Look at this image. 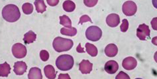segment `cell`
<instances>
[{
	"label": "cell",
	"instance_id": "1",
	"mask_svg": "<svg viewBox=\"0 0 157 79\" xmlns=\"http://www.w3.org/2000/svg\"><path fill=\"white\" fill-rule=\"evenodd\" d=\"M2 16L7 22L13 23L16 22L21 17L19 8L14 4H8L3 9Z\"/></svg>",
	"mask_w": 157,
	"mask_h": 79
},
{
	"label": "cell",
	"instance_id": "2",
	"mask_svg": "<svg viewBox=\"0 0 157 79\" xmlns=\"http://www.w3.org/2000/svg\"><path fill=\"white\" fill-rule=\"evenodd\" d=\"M74 45V42L71 39L57 37L54 39L53 46L55 51L58 52L69 51Z\"/></svg>",
	"mask_w": 157,
	"mask_h": 79
},
{
	"label": "cell",
	"instance_id": "3",
	"mask_svg": "<svg viewBox=\"0 0 157 79\" xmlns=\"http://www.w3.org/2000/svg\"><path fill=\"white\" fill-rule=\"evenodd\" d=\"M56 63L59 70L63 71H68L71 69L74 66V59L69 55H62L57 58Z\"/></svg>",
	"mask_w": 157,
	"mask_h": 79
},
{
	"label": "cell",
	"instance_id": "4",
	"mask_svg": "<svg viewBox=\"0 0 157 79\" xmlns=\"http://www.w3.org/2000/svg\"><path fill=\"white\" fill-rule=\"evenodd\" d=\"M86 36L88 40L95 42L100 40L102 35L101 29L95 26L88 27L86 31Z\"/></svg>",
	"mask_w": 157,
	"mask_h": 79
},
{
	"label": "cell",
	"instance_id": "5",
	"mask_svg": "<svg viewBox=\"0 0 157 79\" xmlns=\"http://www.w3.org/2000/svg\"><path fill=\"white\" fill-rule=\"evenodd\" d=\"M12 53L13 56L17 59H22L25 57L27 53L26 48L22 44H14L12 47Z\"/></svg>",
	"mask_w": 157,
	"mask_h": 79
},
{
	"label": "cell",
	"instance_id": "6",
	"mask_svg": "<svg viewBox=\"0 0 157 79\" xmlns=\"http://www.w3.org/2000/svg\"><path fill=\"white\" fill-rule=\"evenodd\" d=\"M150 34L149 27L145 24L140 25L137 29L136 35L140 40L146 41L150 39Z\"/></svg>",
	"mask_w": 157,
	"mask_h": 79
},
{
	"label": "cell",
	"instance_id": "7",
	"mask_svg": "<svg viewBox=\"0 0 157 79\" xmlns=\"http://www.w3.org/2000/svg\"><path fill=\"white\" fill-rule=\"evenodd\" d=\"M122 10L123 13L126 16H133L136 13L137 6L133 1H126L123 4Z\"/></svg>",
	"mask_w": 157,
	"mask_h": 79
},
{
	"label": "cell",
	"instance_id": "8",
	"mask_svg": "<svg viewBox=\"0 0 157 79\" xmlns=\"http://www.w3.org/2000/svg\"><path fill=\"white\" fill-rule=\"evenodd\" d=\"M137 65V61L136 59L132 57H126L123 61V67L127 70H131L135 69Z\"/></svg>",
	"mask_w": 157,
	"mask_h": 79
},
{
	"label": "cell",
	"instance_id": "9",
	"mask_svg": "<svg viewBox=\"0 0 157 79\" xmlns=\"http://www.w3.org/2000/svg\"><path fill=\"white\" fill-rule=\"evenodd\" d=\"M93 64L90 63L89 60H83L79 63V70L83 74H90L92 70Z\"/></svg>",
	"mask_w": 157,
	"mask_h": 79
},
{
	"label": "cell",
	"instance_id": "10",
	"mask_svg": "<svg viewBox=\"0 0 157 79\" xmlns=\"http://www.w3.org/2000/svg\"><path fill=\"white\" fill-rule=\"evenodd\" d=\"M106 22L109 27L112 28L117 27L120 23V16L116 13L109 14L106 18Z\"/></svg>",
	"mask_w": 157,
	"mask_h": 79
},
{
	"label": "cell",
	"instance_id": "11",
	"mask_svg": "<svg viewBox=\"0 0 157 79\" xmlns=\"http://www.w3.org/2000/svg\"><path fill=\"white\" fill-rule=\"evenodd\" d=\"M13 68V71L17 75H22L26 72L27 66L25 62L19 61L15 62Z\"/></svg>",
	"mask_w": 157,
	"mask_h": 79
},
{
	"label": "cell",
	"instance_id": "12",
	"mask_svg": "<svg viewBox=\"0 0 157 79\" xmlns=\"http://www.w3.org/2000/svg\"><path fill=\"white\" fill-rule=\"evenodd\" d=\"M105 70L108 74H113L118 70L119 65L118 63L114 60H109L105 65Z\"/></svg>",
	"mask_w": 157,
	"mask_h": 79
},
{
	"label": "cell",
	"instance_id": "13",
	"mask_svg": "<svg viewBox=\"0 0 157 79\" xmlns=\"http://www.w3.org/2000/svg\"><path fill=\"white\" fill-rule=\"evenodd\" d=\"M105 52L108 57H114L118 54V48L115 44H109L105 48Z\"/></svg>",
	"mask_w": 157,
	"mask_h": 79
},
{
	"label": "cell",
	"instance_id": "14",
	"mask_svg": "<svg viewBox=\"0 0 157 79\" xmlns=\"http://www.w3.org/2000/svg\"><path fill=\"white\" fill-rule=\"evenodd\" d=\"M44 72L46 77L50 79H55L57 72H56L54 66L51 65H47L44 68Z\"/></svg>",
	"mask_w": 157,
	"mask_h": 79
},
{
	"label": "cell",
	"instance_id": "15",
	"mask_svg": "<svg viewBox=\"0 0 157 79\" xmlns=\"http://www.w3.org/2000/svg\"><path fill=\"white\" fill-rule=\"evenodd\" d=\"M28 77L29 79H42L41 70L37 67L32 68L29 71Z\"/></svg>",
	"mask_w": 157,
	"mask_h": 79
},
{
	"label": "cell",
	"instance_id": "16",
	"mask_svg": "<svg viewBox=\"0 0 157 79\" xmlns=\"http://www.w3.org/2000/svg\"><path fill=\"white\" fill-rule=\"evenodd\" d=\"M10 70L11 68L10 65L7 62L1 64L0 65V76L1 77H7L10 73Z\"/></svg>",
	"mask_w": 157,
	"mask_h": 79
},
{
	"label": "cell",
	"instance_id": "17",
	"mask_svg": "<svg viewBox=\"0 0 157 79\" xmlns=\"http://www.w3.org/2000/svg\"><path fill=\"white\" fill-rule=\"evenodd\" d=\"M36 34L30 30L24 34L23 41L25 44H29L36 41Z\"/></svg>",
	"mask_w": 157,
	"mask_h": 79
},
{
	"label": "cell",
	"instance_id": "18",
	"mask_svg": "<svg viewBox=\"0 0 157 79\" xmlns=\"http://www.w3.org/2000/svg\"><path fill=\"white\" fill-rule=\"evenodd\" d=\"M86 51L88 54L92 57H96L98 54V49L97 47L93 44L86 43L85 45Z\"/></svg>",
	"mask_w": 157,
	"mask_h": 79
},
{
	"label": "cell",
	"instance_id": "19",
	"mask_svg": "<svg viewBox=\"0 0 157 79\" xmlns=\"http://www.w3.org/2000/svg\"><path fill=\"white\" fill-rule=\"evenodd\" d=\"M63 9L68 13H71L75 9L76 5L74 2L71 1H65L63 4Z\"/></svg>",
	"mask_w": 157,
	"mask_h": 79
},
{
	"label": "cell",
	"instance_id": "20",
	"mask_svg": "<svg viewBox=\"0 0 157 79\" xmlns=\"http://www.w3.org/2000/svg\"><path fill=\"white\" fill-rule=\"evenodd\" d=\"M34 4L38 13H42L46 10L47 6L44 1H36Z\"/></svg>",
	"mask_w": 157,
	"mask_h": 79
},
{
	"label": "cell",
	"instance_id": "21",
	"mask_svg": "<svg viewBox=\"0 0 157 79\" xmlns=\"http://www.w3.org/2000/svg\"><path fill=\"white\" fill-rule=\"evenodd\" d=\"M77 30L74 27H72L71 28H63L60 30L61 34L65 36H74L77 34Z\"/></svg>",
	"mask_w": 157,
	"mask_h": 79
},
{
	"label": "cell",
	"instance_id": "22",
	"mask_svg": "<svg viewBox=\"0 0 157 79\" xmlns=\"http://www.w3.org/2000/svg\"><path fill=\"white\" fill-rule=\"evenodd\" d=\"M60 20V25L63 26L68 28H71V20L66 15H63L59 17Z\"/></svg>",
	"mask_w": 157,
	"mask_h": 79
},
{
	"label": "cell",
	"instance_id": "23",
	"mask_svg": "<svg viewBox=\"0 0 157 79\" xmlns=\"http://www.w3.org/2000/svg\"><path fill=\"white\" fill-rule=\"evenodd\" d=\"M22 9L25 14L29 15L33 13V6L29 3H25L22 5Z\"/></svg>",
	"mask_w": 157,
	"mask_h": 79
},
{
	"label": "cell",
	"instance_id": "24",
	"mask_svg": "<svg viewBox=\"0 0 157 79\" xmlns=\"http://www.w3.org/2000/svg\"><path fill=\"white\" fill-rule=\"evenodd\" d=\"M40 56L41 60L44 62L47 61L49 58V54L48 52L46 50L41 51L40 53Z\"/></svg>",
	"mask_w": 157,
	"mask_h": 79
},
{
	"label": "cell",
	"instance_id": "25",
	"mask_svg": "<svg viewBox=\"0 0 157 79\" xmlns=\"http://www.w3.org/2000/svg\"><path fill=\"white\" fill-rule=\"evenodd\" d=\"M129 27V23L127 19H123L122 20V24L120 26L121 31L122 32H125L127 31Z\"/></svg>",
	"mask_w": 157,
	"mask_h": 79
},
{
	"label": "cell",
	"instance_id": "26",
	"mask_svg": "<svg viewBox=\"0 0 157 79\" xmlns=\"http://www.w3.org/2000/svg\"><path fill=\"white\" fill-rule=\"evenodd\" d=\"M90 22L93 23L92 21H91L90 18L87 15H83L80 18V22H79L78 24H81L82 25L84 23Z\"/></svg>",
	"mask_w": 157,
	"mask_h": 79
},
{
	"label": "cell",
	"instance_id": "27",
	"mask_svg": "<svg viewBox=\"0 0 157 79\" xmlns=\"http://www.w3.org/2000/svg\"><path fill=\"white\" fill-rule=\"evenodd\" d=\"M116 79H130V77L128 74H126L125 73L123 72V71H120L118 75L116 77Z\"/></svg>",
	"mask_w": 157,
	"mask_h": 79
},
{
	"label": "cell",
	"instance_id": "28",
	"mask_svg": "<svg viewBox=\"0 0 157 79\" xmlns=\"http://www.w3.org/2000/svg\"><path fill=\"white\" fill-rule=\"evenodd\" d=\"M98 1H84V3L87 7H94L97 4Z\"/></svg>",
	"mask_w": 157,
	"mask_h": 79
},
{
	"label": "cell",
	"instance_id": "29",
	"mask_svg": "<svg viewBox=\"0 0 157 79\" xmlns=\"http://www.w3.org/2000/svg\"><path fill=\"white\" fill-rule=\"evenodd\" d=\"M47 3L49 5L51 6H55L58 4L59 1L58 0H54V1H47Z\"/></svg>",
	"mask_w": 157,
	"mask_h": 79
},
{
	"label": "cell",
	"instance_id": "30",
	"mask_svg": "<svg viewBox=\"0 0 157 79\" xmlns=\"http://www.w3.org/2000/svg\"><path fill=\"white\" fill-rule=\"evenodd\" d=\"M157 17L154 18L152 20L151 22V25L152 28L154 30H157Z\"/></svg>",
	"mask_w": 157,
	"mask_h": 79
},
{
	"label": "cell",
	"instance_id": "31",
	"mask_svg": "<svg viewBox=\"0 0 157 79\" xmlns=\"http://www.w3.org/2000/svg\"><path fill=\"white\" fill-rule=\"evenodd\" d=\"M59 79H71L68 74H60L59 76Z\"/></svg>",
	"mask_w": 157,
	"mask_h": 79
},
{
	"label": "cell",
	"instance_id": "32",
	"mask_svg": "<svg viewBox=\"0 0 157 79\" xmlns=\"http://www.w3.org/2000/svg\"><path fill=\"white\" fill-rule=\"evenodd\" d=\"M84 49V48H82L80 43L79 44L78 46H77V48H76L77 52L81 53L85 52Z\"/></svg>",
	"mask_w": 157,
	"mask_h": 79
}]
</instances>
